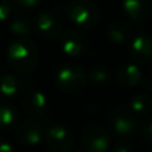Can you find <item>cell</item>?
Masks as SVG:
<instances>
[{"label":"cell","instance_id":"603a6c76","mask_svg":"<svg viewBox=\"0 0 152 152\" xmlns=\"http://www.w3.org/2000/svg\"><path fill=\"white\" fill-rule=\"evenodd\" d=\"M112 152H134V147L129 143H119Z\"/></svg>","mask_w":152,"mask_h":152},{"label":"cell","instance_id":"8fae6325","mask_svg":"<svg viewBox=\"0 0 152 152\" xmlns=\"http://www.w3.org/2000/svg\"><path fill=\"white\" fill-rule=\"evenodd\" d=\"M21 107L31 118L40 119L48 112V100L39 89H27L21 95Z\"/></svg>","mask_w":152,"mask_h":152},{"label":"cell","instance_id":"9a60e30c","mask_svg":"<svg viewBox=\"0 0 152 152\" xmlns=\"http://www.w3.org/2000/svg\"><path fill=\"white\" fill-rule=\"evenodd\" d=\"M143 74L139 66L135 63H126L120 66L115 72V80L123 88H132L142 83Z\"/></svg>","mask_w":152,"mask_h":152},{"label":"cell","instance_id":"d6986e66","mask_svg":"<svg viewBox=\"0 0 152 152\" xmlns=\"http://www.w3.org/2000/svg\"><path fill=\"white\" fill-rule=\"evenodd\" d=\"M8 27H10V31L12 32V35L19 36L21 39V37H27L28 35H31V32L34 31V21L28 20L23 16H18L8 23Z\"/></svg>","mask_w":152,"mask_h":152},{"label":"cell","instance_id":"52a82bcc","mask_svg":"<svg viewBox=\"0 0 152 152\" xmlns=\"http://www.w3.org/2000/svg\"><path fill=\"white\" fill-rule=\"evenodd\" d=\"M108 127L116 136H129L136 129V119L129 108L115 107L108 113Z\"/></svg>","mask_w":152,"mask_h":152},{"label":"cell","instance_id":"9c48e42d","mask_svg":"<svg viewBox=\"0 0 152 152\" xmlns=\"http://www.w3.org/2000/svg\"><path fill=\"white\" fill-rule=\"evenodd\" d=\"M15 137L23 145H36L44 137V128L37 119H27L16 127Z\"/></svg>","mask_w":152,"mask_h":152},{"label":"cell","instance_id":"3957f363","mask_svg":"<svg viewBox=\"0 0 152 152\" xmlns=\"http://www.w3.org/2000/svg\"><path fill=\"white\" fill-rule=\"evenodd\" d=\"M55 81L61 92L74 95L84 89L87 84V75L84 68L79 64H64L56 72Z\"/></svg>","mask_w":152,"mask_h":152},{"label":"cell","instance_id":"ac0fdd59","mask_svg":"<svg viewBox=\"0 0 152 152\" xmlns=\"http://www.w3.org/2000/svg\"><path fill=\"white\" fill-rule=\"evenodd\" d=\"M129 110L136 115H147L152 111V97L147 94H136L129 100Z\"/></svg>","mask_w":152,"mask_h":152},{"label":"cell","instance_id":"ffe728a7","mask_svg":"<svg viewBox=\"0 0 152 152\" xmlns=\"http://www.w3.org/2000/svg\"><path fill=\"white\" fill-rule=\"evenodd\" d=\"M140 135L143 137V142L148 147H152V119H147L143 123L142 129H140Z\"/></svg>","mask_w":152,"mask_h":152},{"label":"cell","instance_id":"7a4b0ae2","mask_svg":"<svg viewBox=\"0 0 152 152\" xmlns=\"http://www.w3.org/2000/svg\"><path fill=\"white\" fill-rule=\"evenodd\" d=\"M66 15L81 28H94L100 21V10L94 0H68L66 4Z\"/></svg>","mask_w":152,"mask_h":152},{"label":"cell","instance_id":"5b68a950","mask_svg":"<svg viewBox=\"0 0 152 152\" xmlns=\"http://www.w3.org/2000/svg\"><path fill=\"white\" fill-rule=\"evenodd\" d=\"M81 147L86 152H108L111 137L99 124H88L81 132Z\"/></svg>","mask_w":152,"mask_h":152},{"label":"cell","instance_id":"7402d4cb","mask_svg":"<svg viewBox=\"0 0 152 152\" xmlns=\"http://www.w3.org/2000/svg\"><path fill=\"white\" fill-rule=\"evenodd\" d=\"M13 1L19 8H21L24 11L34 10L40 4V0H13Z\"/></svg>","mask_w":152,"mask_h":152},{"label":"cell","instance_id":"ba28073f","mask_svg":"<svg viewBox=\"0 0 152 152\" xmlns=\"http://www.w3.org/2000/svg\"><path fill=\"white\" fill-rule=\"evenodd\" d=\"M61 51L71 58L84 56L89 51V42L83 32L68 29L61 35Z\"/></svg>","mask_w":152,"mask_h":152},{"label":"cell","instance_id":"277c9868","mask_svg":"<svg viewBox=\"0 0 152 152\" xmlns=\"http://www.w3.org/2000/svg\"><path fill=\"white\" fill-rule=\"evenodd\" d=\"M44 143L51 152H71L74 136L63 124L53 123L44 129Z\"/></svg>","mask_w":152,"mask_h":152},{"label":"cell","instance_id":"2e32d148","mask_svg":"<svg viewBox=\"0 0 152 152\" xmlns=\"http://www.w3.org/2000/svg\"><path fill=\"white\" fill-rule=\"evenodd\" d=\"M87 81L92 84L95 88H104L111 80V71L104 64H94L86 72Z\"/></svg>","mask_w":152,"mask_h":152},{"label":"cell","instance_id":"30bf717a","mask_svg":"<svg viewBox=\"0 0 152 152\" xmlns=\"http://www.w3.org/2000/svg\"><path fill=\"white\" fill-rule=\"evenodd\" d=\"M31 79L13 74L0 75V95L4 99H16L31 87Z\"/></svg>","mask_w":152,"mask_h":152},{"label":"cell","instance_id":"4fadbf2b","mask_svg":"<svg viewBox=\"0 0 152 152\" xmlns=\"http://www.w3.org/2000/svg\"><path fill=\"white\" fill-rule=\"evenodd\" d=\"M107 39L115 45H123L132 39V26L126 19H113L105 29Z\"/></svg>","mask_w":152,"mask_h":152},{"label":"cell","instance_id":"44dd1931","mask_svg":"<svg viewBox=\"0 0 152 152\" xmlns=\"http://www.w3.org/2000/svg\"><path fill=\"white\" fill-rule=\"evenodd\" d=\"M11 13H12V7L10 0H0V23L10 20Z\"/></svg>","mask_w":152,"mask_h":152},{"label":"cell","instance_id":"e0dca14e","mask_svg":"<svg viewBox=\"0 0 152 152\" xmlns=\"http://www.w3.org/2000/svg\"><path fill=\"white\" fill-rule=\"evenodd\" d=\"M20 112L15 105L7 102H0V129H11L19 123Z\"/></svg>","mask_w":152,"mask_h":152},{"label":"cell","instance_id":"8992f818","mask_svg":"<svg viewBox=\"0 0 152 152\" xmlns=\"http://www.w3.org/2000/svg\"><path fill=\"white\" fill-rule=\"evenodd\" d=\"M34 29L45 40H55L63 35V21L52 11H42L34 19Z\"/></svg>","mask_w":152,"mask_h":152},{"label":"cell","instance_id":"6da1fadb","mask_svg":"<svg viewBox=\"0 0 152 152\" xmlns=\"http://www.w3.org/2000/svg\"><path fill=\"white\" fill-rule=\"evenodd\" d=\"M8 61L15 71L27 74L36 68L39 63V51L31 39L21 37L8 47Z\"/></svg>","mask_w":152,"mask_h":152},{"label":"cell","instance_id":"5bb4252c","mask_svg":"<svg viewBox=\"0 0 152 152\" xmlns=\"http://www.w3.org/2000/svg\"><path fill=\"white\" fill-rule=\"evenodd\" d=\"M123 11L132 21H145L152 18V0H123Z\"/></svg>","mask_w":152,"mask_h":152},{"label":"cell","instance_id":"cb8c5ba5","mask_svg":"<svg viewBox=\"0 0 152 152\" xmlns=\"http://www.w3.org/2000/svg\"><path fill=\"white\" fill-rule=\"evenodd\" d=\"M0 152H13L11 143L7 142V140L1 136H0Z\"/></svg>","mask_w":152,"mask_h":152},{"label":"cell","instance_id":"d4e9b609","mask_svg":"<svg viewBox=\"0 0 152 152\" xmlns=\"http://www.w3.org/2000/svg\"><path fill=\"white\" fill-rule=\"evenodd\" d=\"M150 74H151V76H152V63H151V66H150Z\"/></svg>","mask_w":152,"mask_h":152},{"label":"cell","instance_id":"7c38bea8","mask_svg":"<svg viewBox=\"0 0 152 152\" xmlns=\"http://www.w3.org/2000/svg\"><path fill=\"white\" fill-rule=\"evenodd\" d=\"M129 55L135 64H148L152 61V36L147 32H140L131 39Z\"/></svg>","mask_w":152,"mask_h":152}]
</instances>
